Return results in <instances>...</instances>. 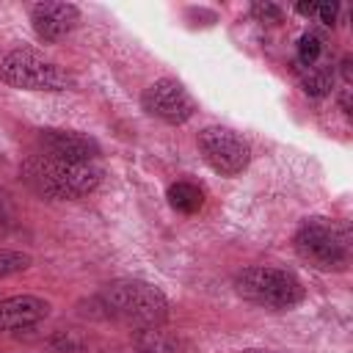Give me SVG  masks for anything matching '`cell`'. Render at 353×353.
Listing matches in <instances>:
<instances>
[{
  "label": "cell",
  "mask_w": 353,
  "mask_h": 353,
  "mask_svg": "<svg viewBox=\"0 0 353 353\" xmlns=\"http://www.w3.org/2000/svg\"><path fill=\"white\" fill-rule=\"evenodd\" d=\"M105 317L130 328H160L168 320V298L149 281L119 279L97 295Z\"/></svg>",
  "instance_id": "2"
},
{
  "label": "cell",
  "mask_w": 353,
  "mask_h": 353,
  "mask_svg": "<svg viewBox=\"0 0 353 353\" xmlns=\"http://www.w3.org/2000/svg\"><path fill=\"white\" fill-rule=\"evenodd\" d=\"M141 108L163 124H185L196 113V99L176 77H160L143 88Z\"/></svg>",
  "instance_id": "7"
},
{
  "label": "cell",
  "mask_w": 353,
  "mask_h": 353,
  "mask_svg": "<svg viewBox=\"0 0 353 353\" xmlns=\"http://www.w3.org/2000/svg\"><path fill=\"white\" fill-rule=\"evenodd\" d=\"M295 11H298L301 17H314V11H317V3H298V6H295Z\"/></svg>",
  "instance_id": "17"
},
{
  "label": "cell",
  "mask_w": 353,
  "mask_h": 353,
  "mask_svg": "<svg viewBox=\"0 0 353 353\" xmlns=\"http://www.w3.org/2000/svg\"><path fill=\"white\" fill-rule=\"evenodd\" d=\"M240 353H279V350H265V347H245Z\"/></svg>",
  "instance_id": "18"
},
{
  "label": "cell",
  "mask_w": 353,
  "mask_h": 353,
  "mask_svg": "<svg viewBox=\"0 0 353 353\" xmlns=\"http://www.w3.org/2000/svg\"><path fill=\"white\" fill-rule=\"evenodd\" d=\"M336 14H339V6L336 3H317V11H314V17L323 22V25H334L336 22Z\"/></svg>",
  "instance_id": "16"
},
{
  "label": "cell",
  "mask_w": 353,
  "mask_h": 353,
  "mask_svg": "<svg viewBox=\"0 0 353 353\" xmlns=\"http://www.w3.org/2000/svg\"><path fill=\"white\" fill-rule=\"evenodd\" d=\"M292 245L295 254L314 270L331 273V270H345L350 265V229L345 221L309 215L301 221Z\"/></svg>",
  "instance_id": "3"
},
{
  "label": "cell",
  "mask_w": 353,
  "mask_h": 353,
  "mask_svg": "<svg viewBox=\"0 0 353 353\" xmlns=\"http://www.w3.org/2000/svg\"><path fill=\"white\" fill-rule=\"evenodd\" d=\"M33 265V256L25 251H11V248H0V279L6 276H17L22 270H28Z\"/></svg>",
  "instance_id": "14"
},
{
  "label": "cell",
  "mask_w": 353,
  "mask_h": 353,
  "mask_svg": "<svg viewBox=\"0 0 353 353\" xmlns=\"http://www.w3.org/2000/svg\"><path fill=\"white\" fill-rule=\"evenodd\" d=\"M323 50H325V47H323V39H320L317 33H303V36L298 39V58H295L298 69L317 63V61L323 58Z\"/></svg>",
  "instance_id": "13"
},
{
  "label": "cell",
  "mask_w": 353,
  "mask_h": 353,
  "mask_svg": "<svg viewBox=\"0 0 353 353\" xmlns=\"http://www.w3.org/2000/svg\"><path fill=\"white\" fill-rule=\"evenodd\" d=\"M298 72H301V85H303V91L309 97L320 99V97L331 94V88H334V69H331V63L325 58H320L317 63L303 66Z\"/></svg>",
  "instance_id": "12"
},
{
  "label": "cell",
  "mask_w": 353,
  "mask_h": 353,
  "mask_svg": "<svg viewBox=\"0 0 353 353\" xmlns=\"http://www.w3.org/2000/svg\"><path fill=\"white\" fill-rule=\"evenodd\" d=\"M251 14L259 22H281V8L273 6V3H254L251 6Z\"/></svg>",
  "instance_id": "15"
},
{
  "label": "cell",
  "mask_w": 353,
  "mask_h": 353,
  "mask_svg": "<svg viewBox=\"0 0 353 353\" xmlns=\"http://www.w3.org/2000/svg\"><path fill=\"white\" fill-rule=\"evenodd\" d=\"M0 80L8 83L11 88H22V91H66V88H74V77L63 66L44 58L33 47L11 50L0 61Z\"/></svg>",
  "instance_id": "5"
},
{
  "label": "cell",
  "mask_w": 353,
  "mask_h": 353,
  "mask_svg": "<svg viewBox=\"0 0 353 353\" xmlns=\"http://www.w3.org/2000/svg\"><path fill=\"white\" fill-rule=\"evenodd\" d=\"M196 146L204 157V163L221 174V176H237L248 168L251 163V146L248 141L229 130V127H221V124H210L199 132L196 138Z\"/></svg>",
  "instance_id": "6"
},
{
  "label": "cell",
  "mask_w": 353,
  "mask_h": 353,
  "mask_svg": "<svg viewBox=\"0 0 353 353\" xmlns=\"http://www.w3.org/2000/svg\"><path fill=\"white\" fill-rule=\"evenodd\" d=\"M165 199H168L171 210L182 212V215H193L204 207V190L196 182H188V179H179V182L168 185Z\"/></svg>",
  "instance_id": "11"
},
{
  "label": "cell",
  "mask_w": 353,
  "mask_h": 353,
  "mask_svg": "<svg viewBox=\"0 0 353 353\" xmlns=\"http://www.w3.org/2000/svg\"><path fill=\"white\" fill-rule=\"evenodd\" d=\"M234 290L243 301L262 306V309H292L303 301L306 290L301 279L284 268L254 265L234 276Z\"/></svg>",
  "instance_id": "4"
},
{
  "label": "cell",
  "mask_w": 353,
  "mask_h": 353,
  "mask_svg": "<svg viewBox=\"0 0 353 353\" xmlns=\"http://www.w3.org/2000/svg\"><path fill=\"white\" fill-rule=\"evenodd\" d=\"M19 176L41 199L74 201L99 188L102 168L97 163H72L47 154H33L22 163Z\"/></svg>",
  "instance_id": "1"
},
{
  "label": "cell",
  "mask_w": 353,
  "mask_h": 353,
  "mask_svg": "<svg viewBox=\"0 0 353 353\" xmlns=\"http://www.w3.org/2000/svg\"><path fill=\"white\" fill-rule=\"evenodd\" d=\"M80 22V8L74 3H36L30 8V25L39 41L55 44L69 36Z\"/></svg>",
  "instance_id": "8"
},
{
  "label": "cell",
  "mask_w": 353,
  "mask_h": 353,
  "mask_svg": "<svg viewBox=\"0 0 353 353\" xmlns=\"http://www.w3.org/2000/svg\"><path fill=\"white\" fill-rule=\"evenodd\" d=\"M41 154L58 157V160H72V163H97L99 157V143L77 130H41L39 135Z\"/></svg>",
  "instance_id": "9"
},
{
  "label": "cell",
  "mask_w": 353,
  "mask_h": 353,
  "mask_svg": "<svg viewBox=\"0 0 353 353\" xmlns=\"http://www.w3.org/2000/svg\"><path fill=\"white\" fill-rule=\"evenodd\" d=\"M50 314V303L39 295H11L0 301V331H19L41 323Z\"/></svg>",
  "instance_id": "10"
}]
</instances>
